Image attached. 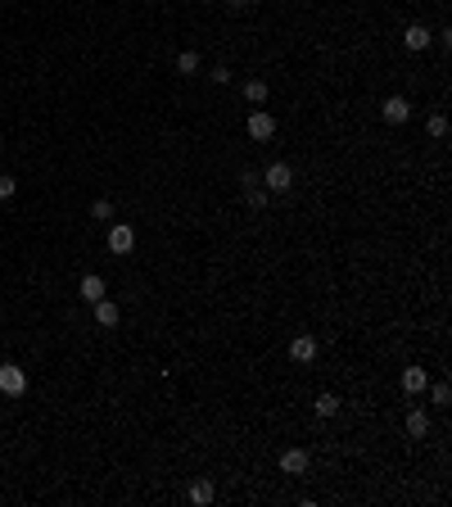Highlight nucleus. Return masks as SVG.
<instances>
[{"label": "nucleus", "instance_id": "f257e3e1", "mask_svg": "<svg viewBox=\"0 0 452 507\" xmlns=\"http://www.w3.org/2000/svg\"><path fill=\"white\" fill-rule=\"evenodd\" d=\"M258 181H263L272 195H285V190L294 186V168L290 164H267V172H258Z\"/></svg>", "mask_w": 452, "mask_h": 507}, {"label": "nucleus", "instance_id": "f03ea898", "mask_svg": "<svg viewBox=\"0 0 452 507\" xmlns=\"http://www.w3.org/2000/svg\"><path fill=\"white\" fill-rule=\"evenodd\" d=\"M23 390H27V371L18 367V362H5V367H0V394L18 399Z\"/></svg>", "mask_w": 452, "mask_h": 507}, {"label": "nucleus", "instance_id": "7ed1b4c3", "mask_svg": "<svg viewBox=\"0 0 452 507\" xmlns=\"http://www.w3.org/2000/svg\"><path fill=\"white\" fill-rule=\"evenodd\" d=\"M245 131H249L254 141H272V136H276V118H272L267 109H254V113H249V122H245Z\"/></svg>", "mask_w": 452, "mask_h": 507}, {"label": "nucleus", "instance_id": "20e7f679", "mask_svg": "<svg viewBox=\"0 0 452 507\" xmlns=\"http://www.w3.org/2000/svg\"><path fill=\"white\" fill-rule=\"evenodd\" d=\"M131 250H136V227L127 222L109 227V254H131Z\"/></svg>", "mask_w": 452, "mask_h": 507}, {"label": "nucleus", "instance_id": "39448f33", "mask_svg": "<svg viewBox=\"0 0 452 507\" xmlns=\"http://www.w3.org/2000/svg\"><path fill=\"white\" fill-rule=\"evenodd\" d=\"M307 466H312V453H307V448H285L281 453V471L285 476H307Z\"/></svg>", "mask_w": 452, "mask_h": 507}, {"label": "nucleus", "instance_id": "423d86ee", "mask_svg": "<svg viewBox=\"0 0 452 507\" xmlns=\"http://www.w3.org/2000/svg\"><path fill=\"white\" fill-rule=\"evenodd\" d=\"M380 113H384V122H389V127H398V122H407V118H411V104L402 100V95H389Z\"/></svg>", "mask_w": 452, "mask_h": 507}, {"label": "nucleus", "instance_id": "0eeeda50", "mask_svg": "<svg viewBox=\"0 0 452 507\" xmlns=\"http://www.w3.org/2000/svg\"><path fill=\"white\" fill-rule=\"evenodd\" d=\"M430 41H435V32H430L425 23H411L407 32H402V45H407V50H430Z\"/></svg>", "mask_w": 452, "mask_h": 507}, {"label": "nucleus", "instance_id": "6e6552de", "mask_svg": "<svg viewBox=\"0 0 452 507\" xmlns=\"http://www.w3.org/2000/svg\"><path fill=\"white\" fill-rule=\"evenodd\" d=\"M186 499H190V503H195V507H208V503H213V499H217V485H213V480H190V490H186Z\"/></svg>", "mask_w": 452, "mask_h": 507}, {"label": "nucleus", "instance_id": "1a4fd4ad", "mask_svg": "<svg viewBox=\"0 0 452 507\" xmlns=\"http://www.w3.org/2000/svg\"><path fill=\"white\" fill-rule=\"evenodd\" d=\"M91 308H95V327H118V322H122V313H118V304H113V299H95Z\"/></svg>", "mask_w": 452, "mask_h": 507}, {"label": "nucleus", "instance_id": "9d476101", "mask_svg": "<svg viewBox=\"0 0 452 507\" xmlns=\"http://www.w3.org/2000/svg\"><path fill=\"white\" fill-rule=\"evenodd\" d=\"M104 290H109V285H104V276H95V272H86V276H82V285H77V294H82L86 304L104 299Z\"/></svg>", "mask_w": 452, "mask_h": 507}, {"label": "nucleus", "instance_id": "9b49d317", "mask_svg": "<svg viewBox=\"0 0 452 507\" xmlns=\"http://www.w3.org/2000/svg\"><path fill=\"white\" fill-rule=\"evenodd\" d=\"M425 385H430L425 367H416V362H411V367L402 371V390H407V394H425Z\"/></svg>", "mask_w": 452, "mask_h": 507}, {"label": "nucleus", "instance_id": "f8f14e48", "mask_svg": "<svg viewBox=\"0 0 452 507\" xmlns=\"http://www.w3.org/2000/svg\"><path fill=\"white\" fill-rule=\"evenodd\" d=\"M172 69H177L181 78H195V73L204 69V59H199V50H181L177 59H172Z\"/></svg>", "mask_w": 452, "mask_h": 507}, {"label": "nucleus", "instance_id": "ddd939ff", "mask_svg": "<svg viewBox=\"0 0 452 507\" xmlns=\"http://www.w3.org/2000/svg\"><path fill=\"white\" fill-rule=\"evenodd\" d=\"M407 435H411V439H425V435H430V417H425V408H411V413H407Z\"/></svg>", "mask_w": 452, "mask_h": 507}, {"label": "nucleus", "instance_id": "4468645a", "mask_svg": "<svg viewBox=\"0 0 452 507\" xmlns=\"http://www.w3.org/2000/svg\"><path fill=\"white\" fill-rule=\"evenodd\" d=\"M290 358H294V362H312V358H316V340H312V336H299V340L290 344Z\"/></svg>", "mask_w": 452, "mask_h": 507}, {"label": "nucleus", "instance_id": "2eb2a0df", "mask_svg": "<svg viewBox=\"0 0 452 507\" xmlns=\"http://www.w3.org/2000/svg\"><path fill=\"white\" fill-rule=\"evenodd\" d=\"M245 100L249 104H263L267 100V82L263 78H245Z\"/></svg>", "mask_w": 452, "mask_h": 507}, {"label": "nucleus", "instance_id": "dca6fc26", "mask_svg": "<svg viewBox=\"0 0 452 507\" xmlns=\"http://www.w3.org/2000/svg\"><path fill=\"white\" fill-rule=\"evenodd\" d=\"M425 131H430V136H435V141H444V136H448V118H444V113H430Z\"/></svg>", "mask_w": 452, "mask_h": 507}, {"label": "nucleus", "instance_id": "f3484780", "mask_svg": "<svg viewBox=\"0 0 452 507\" xmlns=\"http://www.w3.org/2000/svg\"><path fill=\"white\" fill-rule=\"evenodd\" d=\"M335 413H340V399H335V394H321V399H316V417H335Z\"/></svg>", "mask_w": 452, "mask_h": 507}, {"label": "nucleus", "instance_id": "a211bd4d", "mask_svg": "<svg viewBox=\"0 0 452 507\" xmlns=\"http://www.w3.org/2000/svg\"><path fill=\"white\" fill-rule=\"evenodd\" d=\"M448 399H452V390L444 385V380H439V385H430V404H435V408H448Z\"/></svg>", "mask_w": 452, "mask_h": 507}, {"label": "nucleus", "instance_id": "6ab92c4d", "mask_svg": "<svg viewBox=\"0 0 452 507\" xmlns=\"http://www.w3.org/2000/svg\"><path fill=\"white\" fill-rule=\"evenodd\" d=\"M91 217L109 222V217H113V199H95V204H91Z\"/></svg>", "mask_w": 452, "mask_h": 507}, {"label": "nucleus", "instance_id": "aec40b11", "mask_svg": "<svg viewBox=\"0 0 452 507\" xmlns=\"http://www.w3.org/2000/svg\"><path fill=\"white\" fill-rule=\"evenodd\" d=\"M245 199H249L254 208H263V204H267V190H263V186H245Z\"/></svg>", "mask_w": 452, "mask_h": 507}, {"label": "nucleus", "instance_id": "412c9836", "mask_svg": "<svg viewBox=\"0 0 452 507\" xmlns=\"http://www.w3.org/2000/svg\"><path fill=\"white\" fill-rule=\"evenodd\" d=\"M14 190H18L14 177H0V199H14Z\"/></svg>", "mask_w": 452, "mask_h": 507}, {"label": "nucleus", "instance_id": "4be33fe9", "mask_svg": "<svg viewBox=\"0 0 452 507\" xmlns=\"http://www.w3.org/2000/svg\"><path fill=\"white\" fill-rule=\"evenodd\" d=\"M231 78H235V73H231V69H213V82H217V86H226Z\"/></svg>", "mask_w": 452, "mask_h": 507}, {"label": "nucleus", "instance_id": "5701e85b", "mask_svg": "<svg viewBox=\"0 0 452 507\" xmlns=\"http://www.w3.org/2000/svg\"><path fill=\"white\" fill-rule=\"evenodd\" d=\"M249 5H254V0H226V9H235V14H240V9H249Z\"/></svg>", "mask_w": 452, "mask_h": 507}]
</instances>
